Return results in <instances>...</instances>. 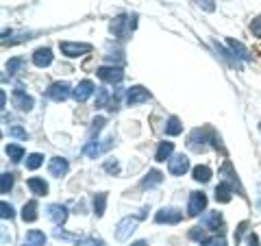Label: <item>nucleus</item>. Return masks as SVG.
Segmentation results:
<instances>
[{"label":"nucleus","mask_w":261,"mask_h":246,"mask_svg":"<svg viewBox=\"0 0 261 246\" xmlns=\"http://www.w3.org/2000/svg\"><path fill=\"white\" fill-rule=\"evenodd\" d=\"M146 211H148V209H144V214H140V216H126V218L120 220V223L116 225V240L118 242L128 240L130 233H133L137 229V225H140V220L146 218Z\"/></svg>","instance_id":"obj_2"},{"label":"nucleus","mask_w":261,"mask_h":246,"mask_svg":"<svg viewBox=\"0 0 261 246\" xmlns=\"http://www.w3.org/2000/svg\"><path fill=\"white\" fill-rule=\"evenodd\" d=\"M198 5H200L205 11H214V9H216V7L211 5V0H198Z\"/></svg>","instance_id":"obj_38"},{"label":"nucleus","mask_w":261,"mask_h":246,"mask_svg":"<svg viewBox=\"0 0 261 246\" xmlns=\"http://www.w3.org/2000/svg\"><path fill=\"white\" fill-rule=\"evenodd\" d=\"M46 96L50 98V101H55V103H61V101H65V98L70 96V85L65 83V81H57V83H53L50 87L46 89Z\"/></svg>","instance_id":"obj_7"},{"label":"nucleus","mask_w":261,"mask_h":246,"mask_svg":"<svg viewBox=\"0 0 261 246\" xmlns=\"http://www.w3.org/2000/svg\"><path fill=\"white\" fill-rule=\"evenodd\" d=\"M163 181V175L159 170H150L148 175L144 177V181H142V187H146V190H150V187H154V185H159Z\"/></svg>","instance_id":"obj_22"},{"label":"nucleus","mask_w":261,"mask_h":246,"mask_svg":"<svg viewBox=\"0 0 261 246\" xmlns=\"http://www.w3.org/2000/svg\"><path fill=\"white\" fill-rule=\"evenodd\" d=\"M248 244H250V246H257V244H259V237L250 233V237H248Z\"/></svg>","instance_id":"obj_39"},{"label":"nucleus","mask_w":261,"mask_h":246,"mask_svg":"<svg viewBox=\"0 0 261 246\" xmlns=\"http://www.w3.org/2000/svg\"><path fill=\"white\" fill-rule=\"evenodd\" d=\"M96 75L100 81H105V83H120V81L124 79V72H122V68H118V65H102V68L96 70Z\"/></svg>","instance_id":"obj_4"},{"label":"nucleus","mask_w":261,"mask_h":246,"mask_svg":"<svg viewBox=\"0 0 261 246\" xmlns=\"http://www.w3.org/2000/svg\"><path fill=\"white\" fill-rule=\"evenodd\" d=\"M183 220V214L178 209H172V207H163L161 211H157V216H154V223L159 225H178Z\"/></svg>","instance_id":"obj_8"},{"label":"nucleus","mask_w":261,"mask_h":246,"mask_svg":"<svg viewBox=\"0 0 261 246\" xmlns=\"http://www.w3.org/2000/svg\"><path fill=\"white\" fill-rule=\"evenodd\" d=\"M105 170H107L109 175H118V172H120L118 161H116V159H109V161H105Z\"/></svg>","instance_id":"obj_34"},{"label":"nucleus","mask_w":261,"mask_h":246,"mask_svg":"<svg viewBox=\"0 0 261 246\" xmlns=\"http://www.w3.org/2000/svg\"><path fill=\"white\" fill-rule=\"evenodd\" d=\"M137 27V15L133 13H122V15H118V18H113V22H111V33L116 37H120V39H124V37H128L130 35V31H133Z\"/></svg>","instance_id":"obj_1"},{"label":"nucleus","mask_w":261,"mask_h":246,"mask_svg":"<svg viewBox=\"0 0 261 246\" xmlns=\"http://www.w3.org/2000/svg\"><path fill=\"white\" fill-rule=\"evenodd\" d=\"M9 135H11V137H18V139H29V133H27V131H24L22 127H18V125L9 127Z\"/></svg>","instance_id":"obj_32"},{"label":"nucleus","mask_w":261,"mask_h":246,"mask_svg":"<svg viewBox=\"0 0 261 246\" xmlns=\"http://www.w3.org/2000/svg\"><path fill=\"white\" fill-rule=\"evenodd\" d=\"M7 155H9L11 161L18 163V161L24 159V149H22L20 144H9V146H7Z\"/></svg>","instance_id":"obj_28"},{"label":"nucleus","mask_w":261,"mask_h":246,"mask_svg":"<svg viewBox=\"0 0 261 246\" xmlns=\"http://www.w3.org/2000/svg\"><path fill=\"white\" fill-rule=\"evenodd\" d=\"M257 205H259V209H261V201H259V203H257Z\"/></svg>","instance_id":"obj_40"},{"label":"nucleus","mask_w":261,"mask_h":246,"mask_svg":"<svg viewBox=\"0 0 261 246\" xmlns=\"http://www.w3.org/2000/svg\"><path fill=\"white\" fill-rule=\"evenodd\" d=\"M42 163H44V155H39V153H33L27 157V168L29 170H37Z\"/></svg>","instance_id":"obj_29"},{"label":"nucleus","mask_w":261,"mask_h":246,"mask_svg":"<svg viewBox=\"0 0 261 246\" xmlns=\"http://www.w3.org/2000/svg\"><path fill=\"white\" fill-rule=\"evenodd\" d=\"M0 209H3V218H5V220H7V218H9V220H11V218L15 216V211H13V207H11V205H9V203H5V201H3V203H0Z\"/></svg>","instance_id":"obj_33"},{"label":"nucleus","mask_w":261,"mask_h":246,"mask_svg":"<svg viewBox=\"0 0 261 246\" xmlns=\"http://www.w3.org/2000/svg\"><path fill=\"white\" fill-rule=\"evenodd\" d=\"M178 133H183L181 120H178L176 116H170L168 118V125H166V135H178Z\"/></svg>","instance_id":"obj_27"},{"label":"nucleus","mask_w":261,"mask_h":246,"mask_svg":"<svg viewBox=\"0 0 261 246\" xmlns=\"http://www.w3.org/2000/svg\"><path fill=\"white\" fill-rule=\"evenodd\" d=\"M150 101V92L146 87L142 85H135V87H130L128 92H126V105H142V103H148Z\"/></svg>","instance_id":"obj_9"},{"label":"nucleus","mask_w":261,"mask_h":246,"mask_svg":"<svg viewBox=\"0 0 261 246\" xmlns=\"http://www.w3.org/2000/svg\"><path fill=\"white\" fill-rule=\"evenodd\" d=\"M109 101H111V94H109V89H105V87H98V89H96V109L109 107Z\"/></svg>","instance_id":"obj_25"},{"label":"nucleus","mask_w":261,"mask_h":246,"mask_svg":"<svg viewBox=\"0 0 261 246\" xmlns=\"http://www.w3.org/2000/svg\"><path fill=\"white\" fill-rule=\"evenodd\" d=\"M246 227H248V223H242V225L238 227V233H235V244H240V242H242V235L246 233Z\"/></svg>","instance_id":"obj_37"},{"label":"nucleus","mask_w":261,"mask_h":246,"mask_svg":"<svg viewBox=\"0 0 261 246\" xmlns=\"http://www.w3.org/2000/svg\"><path fill=\"white\" fill-rule=\"evenodd\" d=\"M37 211H39L37 201H29V203L22 207V220H24V223H35L37 216H39Z\"/></svg>","instance_id":"obj_19"},{"label":"nucleus","mask_w":261,"mask_h":246,"mask_svg":"<svg viewBox=\"0 0 261 246\" xmlns=\"http://www.w3.org/2000/svg\"><path fill=\"white\" fill-rule=\"evenodd\" d=\"M105 122H107V120H105L102 116H98V118H96V120L92 122V125H94V127H92V131H89V133H92V135L96 133V135H98V131H100V129L105 127Z\"/></svg>","instance_id":"obj_35"},{"label":"nucleus","mask_w":261,"mask_h":246,"mask_svg":"<svg viewBox=\"0 0 261 246\" xmlns=\"http://www.w3.org/2000/svg\"><path fill=\"white\" fill-rule=\"evenodd\" d=\"M207 207V196L205 192H192L190 201H187V216H198L200 211Z\"/></svg>","instance_id":"obj_5"},{"label":"nucleus","mask_w":261,"mask_h":246,"mask_svg":"<svg viewBox=\"0 0 261 246\" xmlns=\"http://www.w3.org/2000/svg\"><path fill=\"white\" fill-rule=\"evenodd\" d=\"M250 31H252V35L261 37V18H255L250 22Z\"/></svg>","instance_id":"obj_36"},{"label":"nucleus","mask_w":261,"mask_h":246,"mask_svg":"<svg viewBox=\"0 0 261 246\" xmlns=\"http://www.w3.org/2000/svg\"><path fill=\"white\" fill-rule=\"evenodd\" d=\"M105 209H107V194H105V192H98V194L94 196V214L100 218V216L105 214Z\"/></svg>","instance_id":"obj_23"},{"label":"nucleus","mask_w":261,"mask_h":246,"mask_svg":"<svg viewBox=\"0 0 261 246\" xmlns=\"http://www.w3.org/2000/svg\"><path fill=\"white\" fill-rule=\"evenodd\" d=\"M226 44H228V48H231V53H235V57H240V59H244V61H250V59H252V55L248 53V48L244 46L242 42H238V39H231V37H228Z\"/></svg>","instance_id":"obj_17"},{"label":"nucleus","mask_w":261,"mask_h":246,"mask_svg":"<svg viewBox=\"0 0 261 246\" xmlns=\"http://www.w3.org/2000/svg\"><path fill=\"white\" fill-rule=\"evenodd\" d=\"M61 53L65 57H70V59H74V57H83L92 51V44H85V42H61L59 44Z\"/></svg>","instance_id":"obj_3"},{"label":"nucleus","mask_w":261,"mask_h":246,"mask_svg":"<svg viewBox=\"0 0 261 246\" xmlns=\"http://www.w3.org/2000/svg\"><path fill=\"white\" fill-rule=\"evenodd\" d=\"M192 175H194V181L207 183L209 179H211V168H209V166H196V168L192 170Z\"/></svg>","instance_id":"obj_24"},{"label":"nucleus","mask_w":261,"mask_h":246,"mask_svg":"<svg viewBox=\"0 0 261 246\" xmlns=\"http://www.w3.org/2000/svg\"><path fill=\"white\" fill-rule=\"evenodd\" d=\"M68 170H70V166H68V159H63V157H53L50 159V163H48V172H50V177H65L68 175Z\"/></svg>","instance_id":"obj_13"},{"label":"nucleus","mask_w":261,"mask_h":246,"mask_svg":"<svg viewBox=\"0 0 261 246\" xmlns=\"http://www.w3.org/2000/svg\"><path fill=\"white\" fill-rule=\"evenodd\" d=\"M96 89H98V87L92 83V81L85 79V81H81V83H79L74 89H72V96H74V101H76V103H85L87 98L96 92Z\"/></svg>","instance_id":"obj_10"},{"label":"nucleus","mask_w":261,"mask_h":246,"mask_svg":"<svg viewBox=\"0 0 261 246\" xmlns=\"http://www.w3.org/2000/svg\"><path fill=\"white\" fill-rule=\"evenodd\" d=\"M11 101H13V107H18L20 111H31L33 105H35V103H33V98L24 92L22 87L13 89V98H11Z\"/></svg>","instance_id":"obj_12"},{"label":"nucleus","mask_w":261,"mask_h":246,"mask_svg":"<svg viewBox=\"0 0 261 246\" xmlns=\"http://www.w3.org/2000/svg\"><path fill=\"white\" fill-rule=\"evenodd\" d=\"M24 65H27L24 57H13V59L7 61V72H9V75H18V72H22Z\"/></svg>","instance_id":"obj_26"},{"label":"nucleus","mask_w":261,"mask_h":246,"mask_svg":"<svg viewBox=\"0 0 261 246\" xmlns=\"http://www.w3.org/2000/svg\"><path fill=\"white\" fill-rule=\"evenodd\" d=\"M172 153H174V144L172 142H161L157 153H154V159H157V161H166V159H170V155H172Z\"/></svg>","instance_id":"obj_21"},{"label":"nucleus","mask_w":261,"mask_h":246,"mask_svg":"<svg viewBox=\"0 0 261 246\" xmlns=\"http://www.w3.org/2000/svg\"><path fill=\"white\" fill-rule=\"evenodd\" d=\"M233 196V185L226 183V181H220L218 187H216V201L218 203H228Z\"/></svg>","instance_id":"obj_20"},{"label":"nucleus","mask_w":261,"mask_h":246,"mask_svg":"<svg viewBox=\"0 0 261 246\" xmlns=\"http://www.w3.org/2000/svg\"><path fill=\"white\" fill-rule=\"evenodd\" d=\"M27 185H29L31 194H35V196H46L48 194V183L44 181V179H39V177H31L27 181Z\"/></svg>","instance_id":"obj_18"},{"label":"nucleus","mask_w":261,"mask_h":246,"mask_svg":"<svg viewBox=\"0 0 261 246\" xmlns=\"http://www.w3.org/2000/svg\"><path fill=\"white\" fill-rule=\"evenodd\" d=\"M259 131H261V127H259Z\"/></svg>","instance_id":"obj_41"},{"label":"nucleus","mask_w":261,"mask_h":246,"mask_svg":"<svg viewBox=\"0 0 261 246\" xmlns=\"http://www.w3.org/2000/svg\"><path fill=\"white\" fill-rule=\"evenodd\" d=\"M33 63L37 65V68H46V65L53 63V51L50 48H37L35 53H33Z\"/></svg>","instance_id":"obj_15"},{"label":"nucleus","mask_w":261,"mask_h":246,"mask_svg":"<svg viewBox=\"0 0 261 246\" xmlns=\"http://www.w3.org/2000/svg\"><path fill=\"white\" fill-rule=\"evenodd\" d=\"M11 187H13V175H11V172H5V175H3V181H0V192L7 194V192L11 190Z\"/></svg>","instance_id":"obj_30"},{"label":"nucleus","mask_w":261,"mask_h":246,"mask_svg":"<svg viewBox=\"0 0 261 246\" xmlns=\"http://www.w3.org/2000/svg\"><path fill=\"white\" fill-rule=\"evenodd\" d=\"M46 216L53 220L55 225H63L68 220V207L65 205H59V203H53L46 207Z\"/></svg>","instance_id":"obj_11"},{"label":"nucleus","mask_w":261,"mask_h":246,"mask_svg":"<svg viewBox=\"0 0 261 246\" xmlns=\"http://www.w3.org/2000/svg\"><path fill=\"white\" fill-rule=\"evenodd\" d=\"M187 170H190V159H187L185 155H174V157H170V161H168V172H170L172 177H183Z\"/></svg>","instance_id":"obj_6"},{"label":"nucleus","mask_w":261,"mask_h":246,"mask_svg":"<svg viewBox=\"0 0 261 246\" xmlns=\"http://www.w3.org/2000/svg\"><path fill=\"white\" fill-rule=\"evenodd\" d=\"M200 227H205L207 231H218V227H222V214L220 211H207L200 218Z\"/></svg>","instance_id":"obj_14"},{"label":"nucleus","mask_w":261,"mask_h":246,"mask_svg":"<svg viewBox=\"0 0 261 246\" xmlns=\"http://www.w3.org/2000/svg\"><path fill=\"white\" fill-rule=\"evenodd\" d=\"M22 246H46L44 231H37V229L27 231V235H24V240H22Z\"/></svg>","instance_id":"obj_16"},{"label":"nucleus","mask_w":261,"mask_h":246,"mask_svg":"<svg viewBox=\"0 0 261 246\" xmlns=\"http://www.w3.org/2000/svg\"><path fill=\"white\" fill-rule=\"evenodd\" d=\"M200 246H226V240L222 235H211L205 242H200Z\"/></svg>","instance_id":"obj_31"}]
</instances>
